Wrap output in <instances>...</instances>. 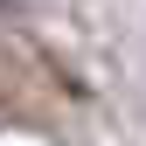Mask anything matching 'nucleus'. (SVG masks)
Here are the masks:
<instances>
[{
    "mask_svg": "<svg viewBox=\"0 0 146 146\" xmlns=\"http://www.w3.org/2000/svg\"><path fill=\"white\" fill-rule=\"evenodd\" d=\"M84 90L77 77L49 56L42 42H21V35H0V118L21 125H56Z\"/></svg>",
    "mask_w": 146,
    "mask_h": 146,
    "instance_id": "obj_1",
    "label": "nucleus"
}]
</instances>
